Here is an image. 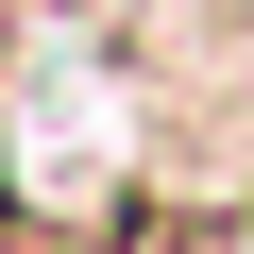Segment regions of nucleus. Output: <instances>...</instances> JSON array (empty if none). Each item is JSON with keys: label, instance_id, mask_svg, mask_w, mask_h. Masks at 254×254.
<instances>
[{"label": "nucleus", "instance_id": "obj_1", "mask_svg": "<svg viewBox=\"0 0 254 254\" xmlns=\"http://www.w3.org/2000/svg\"><path fill=\"white\" fill-rule=\"evenodd\" d=\"M170 254H254V220H187V237H170Z\"/></svg>", "mask_w": 254, "mask_h": 254}, {"label": "nucleus", "instance_id": "obj_2", "mask_svg": "<svg viewBox=\"0 0 254 254\" xmlns=\"http://www.w3.org/2000/svg\"><path fill=\"white\" fill-rule=\"evenodd\" d=\"M0 254H68V237H17V220H0Z\"/></svg>", "mask_w": 254, "mask_h": 254}]
</instances>
